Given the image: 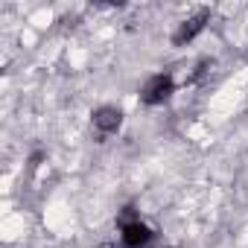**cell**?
Returning <instances> with one entry per match:
<instances>
[{
	"label": "cell",
	"instance_id": "cell-3",
	"mask_svg": "<svg viewBox=\"0 0 248 248\" xmlns=\"http://www.w3.org/2000/svg\"><path fill=\"white\" fill-rule=\"evenodd\" d=\"M91 123H93V129H96L99 138H108V135H114L123 126V114L114 105H102V108H96L91 114Z\"/></svg>",
	"mask_w": 248,
	"mask_h": 248
},
{
	"label": "cell",
	"instance_id": "cell-1",
	"mask_svg": "<svg viewBox=\"0 0 248 248\" xmlns=\"http://www.w3.org/2000/svg\"><path fill=\"white\" fill-rule=\"evenodd\" d=\"M172 91H175L172 76H170V73H158V76L146 79V85H143V91H140V99H143L146 105H161V102H167V99L172 96Z\"/></svg>",
	"mask_w": 248,
	"mask_h": 248
},
{
	"label": "cell",
	"instance_id": "cell-2",
	"mask_svg": "<svg viewBox=\"0 0 248 248\" xmlns=\"http://www.w3.org/2000/svg\"><path fill=\"white\" fill-rule=\"evenodd\" d=\"M120 231H123V245L126 248H146V245L155 242V231L149 225H143L140 219L120 225Z\"/></svg>",
	"mask_w": 248,
	"mask_h": 248
},
{
	"label": "cell",
	"instance_id": "cell-4",
	"mask_svg": "<svg viewBox=\"0 0 248 248\" xmlns=\"http://www.w3.org/2000/svg\"><path fill=\"white\" fill-rule=\"evenodd\" d=\"M207 21H210V12H207V9L196 12L193 18H187V21H184V24L172 32V44H175V47H184L187 41H193V38L204 30V24H207Z\"/></svg>",
	"mask_w": 248,
	"mask_h": 248
}]
</instances>
